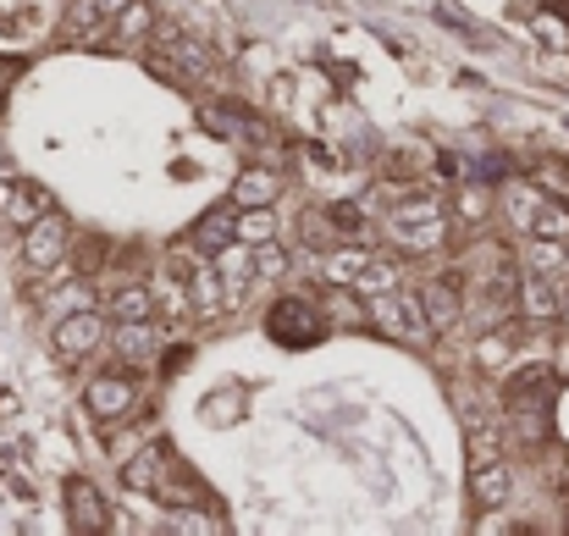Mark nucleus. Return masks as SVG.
<instances>
[{
	"label": "nucleus",
	"instance_id": "nucleus-1",
	"mask_svg": "<svg viewBox=\"0 0 569 536\" xmlns=\"http://www.w3.org/2000/svg\"><path fill=\"white\" fill-rule=\"evenodd\" d=\"M442 227H448V210L437 193H409V199H392L387 205V232L409 249V255H426L442 244Z\"/></svg>",
	"mask_w": 569,
	"mask_h": 536
},
{
	"label": "nucleus",
	"instance_id": "nucleus-2",
	"mask_svg": "<svg viewBox=\"0 0 569 536\" xmlns=\"http://www.w3.org/2000/svg\"><path fill=\"white\" fill-rule=\"evenodd\" d=\"M133 404H139L133 365H111V370H100V376H89V381H83V409H89V420H100V426L128 420V415H133Z\"/></svg>",
	"mask_w": 569,
	"mask_h": 536
},
{
	"label": "nucleus",
	"instance_id": "nucleus-3",
	"mask_svg": "<svg viewBox=\"0 0 569 536\" xmlns=\"http://www.w3.org/2000/svg\"><path fill=\"white\" fill-rule=\"evenodd\" d=\"M106 338H111V316L94 310V305H78V310L56 316V327H50V349L67 359V365H78V359H89L94 349H106Z\"/></svg>",
	"mask_w": 569,
	"mask_h": 536
},
{
	"label": "nucleus",
	"instance_id": "nucleus-4",
	"mask_svg": "<svg viewBox=\"0 0 569 536\" xmlns=\"http://www.w3.org/2000/svg\"><path fill=\"white\" fill-rule=\"evenodd\" d=\"M67 255H72V221L50 205L44 216H33L22 227V266L28 271H56Z\"/></svg>",
	"mask_w": 569,
	"mask_h": 536
},
{
	"label": "nucleus",
	"instance_id": "nucleus-5",
	"mask_svg": "<svg viewBox=\"0 0 569 536\" xmlns=\"http://www.w3.org/2000/svg\"><path fill=\"white\" fill-rule=\"evenodd\" d=\"M266 332L282 344V349H310L327 338V316L316 305H299V299H277L266 310Z\"/></svg>",
	"mask_w": 569,
	"mask_h": 536
},
{
	"label": "nucleus",
	"instance_id": "nucleus-6",
	"mask_svg": "<svg viewBox=\"0 0 569 536\" xmlns=\"http://www.w3.org/2000/svg\"><path fill=\"white\" fill-rule=\"evenodd\" d=\"M553 398H559V370L553 365H515L509 381H503V409L509 415L553 409Z\"/></svg>",
	"mask_w": 569,
	"mask_h": 536
},
{
	"label": "nucleus",
	"instance_id": "nucleus-7",
	"mask_svg": "<svg viewBox=\"0 0 569 536\" xmlns=\"http://www.w3.org/2000/svg\"><path fill=\"white\" fill-rule=\"evenodd\" d=\"M415 305H420L431 338H437V332H453V327L465 321V288H459L453 277H426L420 294H415Z\"/></svg>",
	"mask_w": 569,
	"mask_h": 536
},
{
	"label": "nucleus",
	"instance_id": "nucleus-8",
	"mask_svg": "<svg viewBox=\"0 0 569 536\" xmlns=\"http://www.w3.org/2000/svg\"><path fill=\"white\" fill-rule=\"evenodd\" d=\"M61 504H67V526L72 532H83V536L111 532V509H106V498H100V487L89 476H67L61 482Z\"/></svg>",
	"mask_w": 569,
	"mask_h": 536
},
{
	"label": "nucleus",
	"instance_id": "nucleus-9",
	"mask_svg": "<svg viewBox=\"0 0 569 536\" xmlns=\"http://www.w3.org/2000/svg\"><path fill=\"white\" fill-rule=\"evenodd\" d=\"M509 493H515V470H509V459H503V454H498V459H476V465H470V504H476L481 515L503 509V504H509Z\"/></svg>",
	"mask_w": 569,
	"mask_h": 536
},
{
	"label": "nucleus",
	"instance_id": "nucleus-10",
	"mask_svg": "<svg viewBox=\"0 0 569 536\" xmlns=\"http://www.w3.org/2000/svg\"><path fill=\"white\" fill-rule=\"evenodd\" d=\"M232 232H238V205L227 199V205L204 210V216L193 221V227L183 232V238H189V244L199 249V255H204V260H216V255H221V249L232 244Z\"/></svg>",
	"mask_w": 569,
	"mask_h": 536
},
{
	"label": "nucleus",
	"instance_id": "nucleus-11",
	"mask_svg": "<svg viewBox=\"0 0 569 536\" xmlns=\"http://www.w3.org/2000/svg\"><path fill=\"white\" fill-rule=\"evenodd\" d=\"M167 465H172V448H167V443H150V448H139V454H128V459H122V487H128V493L156 498V487H161Z\"/></svg>",
	"mask_w": 569,
	"mask_h": 536
},
{
	"label": "nucleus",
	"instance_id": "nucleus-12",
	"mask_svg": "<svg viewBox=\"0 0 569 536\" xmlns=\"http://www.w3.org/2000/svg\"><path fill=\"white\" fill-rule=\"evenodd\" d=\"M111 39V22L100 17V6L94 0H67V11H61V44H106Z\"/></svg>",
	"mask_w": 569,
	"mask_h": 536
},
{
	"label": "nucleus",
	"instance_id": "nucleus-13",
	"mask_svg": "<svg viewBox=\"0 0 569 536\" xmlns=\"http://www.w3.org/2000/svg\"><path fill=\"white\" fill-rule=\"evenodd\" d=\"M106 316L111 321H150L156 316V294L144 277H122L111 294H106Z\"/></svg>",
	"mask_w": 569,
	"mask_h": 536
},
{
	"label": "nucleus",
	"instance_id": "nucleus-14",
	"mask_svg": "<svg viewBox=\"0 0 569 536\" xmlns=\"http://www.w3.org/2000/svg\"><path fill=\"white\" fill-rule=\"evenodd\" d=\"M44 210H50V188H44V182H28V178L11 182V193H6V216H11L17 227H28V221L44 216Z\"/></svg>",
	"mask_w": 569,
	"mask_h": 536
},
{
	"label": "nucleus",
	"instance_id": "nucleus-15",
	"mask_svg": "<svg viewBox=\"0 0 569 536\" xmlns=\"http://www.w3.org/2000/svg\"><path fill=\"white\" fill-rule=\"evenodd\" d=\"M277 193H282V178L271 167H243L232 182V205H271Z\"/></svg>",
	"mask_w": 569,
	"mask_h": 536
},
{
	"label": "nucleus",
	"instance_id": "nucleus-16",
	"mask_svg": "<svg viewBox=\"0 0 569 536\" xmlns=\"http://www.w3.org/2000/svg\"><path fill=\"white\" fill-rule=\"evenodd\" d=\"M299 238H305V249H316V255L343 249V227L332 221V210H305V216H299Z\"/></svg>",
	"mask_w": 569,
	"mask_h": 536
},
{
	"label": "nucleus",
	"instance_id": "nucleus-17",
	"mask_svg": "<svg viewBox=\"0 0 569 536\" xmlns=\"http://www.w3.org/2000/svg\"><path fill=\"white\" fill-rule=\"evenodd\" d=\"M238 244H271L277 238V210L271 205H238V232H232Z\"/></svg>",
	"mask_w": 569,
	"mask_h": 536
},
{
	"label": "nucleus",
	"instance_id": "nucleus-18",
	"mask_svg": "<svg viewBox=\"0 0 569 536\" xmlns=\"http://www.w3.org/2000/svg\"><path fill=\"white\" fill-rule=\"evenodd\" d=\"M321 316H327L332 327H355V332H366V327H371V305H360L355 294H343V282H338V294H327Z\"/></svg>",
	"mask_w": 569,
	"mask_h": 536
},
{
	"label": "nucleus",
	"instance_id": "nucleus-19",
	"mask_svg": "<svg viewBox=\"0 0 569 536\" xmlns=\"http://www.w3.org/2000/svg\"><path fill=\"white\" fill-rule=\"evenodd\" d=\"M67 260H78L83 277H94V271L111 260V244H106V238H78V232H72V255H67Z\"/></svg>",
	"mask_w": 569,
	"mask_h": 536
},
{
	"label": "nucleus",
	"instance_id": "nucleus-20",
	"mask_svg": "<svg viewBox=\"0 0 569 536\" xmlns=\"http://www.w3.org/2000/svg\"><path fill=\"white\" fill-rule=\"evenodd\" d=\"M503 437H509L503 420H481V426L470 431V459H498V454H503Z\"/></svg>",
	"mask_w": 569,
	"mask_h": 536
},
{
	"label": "nucleus",
	"instance_id": "nucleus-21",
	"mask_svg": "<svg viewBox=\"0 0 569 536\" xmlns=\"http://www.w3.org/2000/svg\"><path fill=\"white\" fill-rule=\"evenodd\" d=\"M94 6H100V17H106V22H111V17H117V11H122V6H128V0H94Z\"/></svg>",
	"mask_w": 569,
	"mask_h": 536
},
{
	"label": "nucleus",
	"instance_id": "nucleus-22",
	"mask_svg": "<svg viewBox=\"0 0 569 536\" xmlns=\"http://www.w3.org/2000/svg\"><path fill=\"white\" fill-rule=\"evenodd\" d=\"M559 327L569 332V294H565V305H559Z\"/></svg>",
	"mask_w": 569,
	"mask_h": 536
}]
</instances>
